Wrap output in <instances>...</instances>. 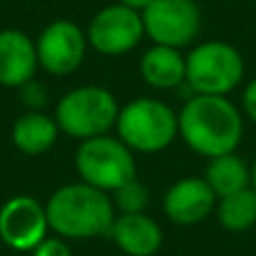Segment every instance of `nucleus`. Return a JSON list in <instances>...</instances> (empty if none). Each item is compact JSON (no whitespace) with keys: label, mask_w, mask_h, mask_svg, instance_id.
Segmentation results:
<instances>
[{"label":"nucleus","mask_w":256,"mask_h":256,"mask_svg":"<svg viewBox=\"0 0 256 256\" xmlns=\"http://www.w3.org/2000/svg\"><path fill=\"white\" fill-rule=\"evenodd\" d=\"M178 137L207 160L234 153L245 137L243 110L230 97L191 94L178 112Z\"/></svg>","instance_id":"f257e3e1"},{"label":"nucleus","mask_w":256,"mask_h":256,"mask_svg":"<svg viewBox=\"0 0 256 256\" xmlns=\"http://www.w3.org/2000/svg\"><path fill=\"white\" fill-rule=\"evenodd\" d=\"M50 230L66 240H84L108 236L117 218L110 194L86 184L58 186L45 202Z\"/></svg>","instance_id":"f03ea898"},{"label":"nucleus","mask_w":256,"mask_h":256,"mask_svg":"<svg viewBox=\"0 0 256 256\" xmlns=\"http://www.w3.org/2000/svg\"><path fill=\"white\" fill-rule=\"evenodd\" d=\"M115 130L132 153H162L178 137V112L155 97H137L120 108Z\"/></svg>","instance_id":"7ed1b4c3"},{"label":"nucleus","mask_w":256,"mask_h":256,"mask_svg":"<svg viewBox=\"0 0 256 256\" xmlns=\"http://www.w3.org/2000/svg\"><path fill=\"white\" fill-rule=\"evenodd\" d=\"M245 79V58L225 40H202L186 54L184 86L191 94L230 97Z\"/></svg>","instance_id":"20e7f679"},{"label":"nucleus","mask_w":256,"mask_h":256,"mask_svg":"<svg viewBox=\"0 0 256 256\" xmlns=\"http://www.w3.org/2000/svg\"><path fill=\"white\" fill-rule=\"evenodd\" d=\"M120 102L104 86H79L56 102L54 120L58 130L74 140L108 135L120 117Z\"/></svg>","instance_id":"39448f33"},{"label":"nucleus","mask_w":256,"mask_h":256,"mask_svg":"<svg viewBox=\"0 0 256 256\" xmlns=\"http://www.w3.org/2000/svg\"><path fill=\"white\" fill-rule=\"evenodd\" d=\"M74 164L81 182L112 194L126 182L137 178L135 153L112 135H99L84 140L76 148Z\"/></svg>","instance_id":"423d86ee"},{"label":"nucleus","mask_w":256,"mask_h":256,"mask_svg":"<svg viewBox=\"0 0 256 256\" xmlns=\"http://www.w3.org/2000/svg\"><path fill=\"white\" fill-rule=\"evenodd\" d=\"M142 20L153 45L182 50L198 38L202 12L196 0H153L142 12Z\"/></svg>","instance_id":"0eeeda50"},{"label":"nucleus","mask_w":256,"mask_h":256,"mask_svg":"<svg viewBox=\"0 0 256 256\" xmlns=\"http://www.w3.org/2000/svg\"><path fill=\"white\" fill-rule=\"evenodd\" d=\"M88 45L104 56H124L146 36L142 14L124 4H106L88 25Z\"/></svg>","instance_id":"6e6552de"},{"label":"nucleus","mask_w":256,"mask_h":256,"mask_svg":"<svg viewBox=\"0 0 256 256\" xmlns=\"http://www.w3.org/2000/svg\"><path fill=\"white\" fill-rule=\"evenodd\" d=\"M88 36L76 22L58 18L52 20L36 38L38 68L52 76H68L84 63Z\"/></svg>","instance_id":"1a4fd4ad"},{"label":"nucleus","mask_w":256,"mask_h":256,"mask_svg":"<svg viewBox=\"0 0 256 256\" xmlns=\"http://www.w3.org/2000/svg\"><path fill=\"white\" fill-rule=\"evenodd\" d=\"M45 204L32 196H12L0 207V243L16 252H32L48 236Z\"/></svg>","instance_id":"9d476101"},{"label":"nucleus","mask_w":256,"mask_h":256,"mask_svg":"<svg viewBox=\"0 0 256 256\" xmlns=\"http://www.w3.org/2000/svg\"><path fill=\"white\" fill-rule=\"evenodd\" d=\"M218 196L209 182L200 176H189L176 180L162 198V212L171 222L182 227L200 225L204 218L216 212Z\"/></svg>","instance_id":"9b49d317"},{"label":"nucleus","mask_w":256,"mask_h":256,"mask_svg":"<svg viewBox=\"0 0 256 256\" xmlns=\"http://www.w3.org/2000/svg\"><path fill=\"white\" fill-rule=\"evenodd\" d=\"M38 70L36 40L20 30L0 32V86L20 88L34 79Z\"/></svg>","instance_id":"f8f14e48"},{"label":"nucleus","mask_w":256,"mask_h":256,"mask_svg":"<svg viewBox=\"0 0 256 256\" xmlns=\"http://www.w3.org/2000/svg\"><path fill=\"white\" fill-rule=\"evenodd\" d=\"M108 238L128 256H155L164 243L162 227L146 212L117 214Z\"/></svg>","instance_id":"ddd939ff"},{"label":"nucleus","mask_w":256,"mask_h":256,"mask_svg":"<svg viewBox=\"0 0 256 256\" xmlns=\"http://www.w3.org/2000/svg\"><path fill=\"white\" fill-rule=\"evenodd\" d=\"M140 74L155 90H173L186 79V56L168 45H153L140 58Z\"/></svg>","instance_id":"4468645a"},{"label":"nucleus","mask_w":256,"mask_h":256,"mask_svg":"<svg viewBox=\"0 0 256 256\" xmlns=\"http://www.w3.org/2000/svg\"><path fill=\"white\" fill-rule=\"evenodd\" d=\"M58 124L43 110H27L12 126V142L25 155H43L56 144Z\"/></svg>","instance_id":"2eb2a0df"},{"label":"nucleus","mask_w":256,"mask_h":256,"mask_svg":"<svg viewBox=\"0 0 256 256\" xmlns=\"http://www.w3.org/2000/svg\"><path fill=\"white\" fill-rule=\"evenodd\" d=\"M202 178L209 182L218 198H225V196L252 186V164H248V160L234 150V153H225L209 160Z\"/></svg>","instance_id":"dca6fc26"},{"label":"nucleus","mask_w":256,"mask_h":256,"mask_svg":"<svg viewBox=\"0 0 256 256\" xmlns=\"http://www.w3.org/2000/svg\"><path fill=\"white\" fill-rule=\"evenodd\" d=\"M216 220L222 230L240 234L256 225V191L252 186L240 189L232 196L218 198Z\"/></svg>","instance_id":"f3484780"},{"label":"nucleus","mask_w":256,"mask_h":256,"mask_svg":"<svg viewBox=\"0 0 256 256\" xmlns=\"http://www.w3.org/2000/svg\"><path fill=\"white\" fill-rule=\"evenodd\" d=\"M110 198L120 214H142L148 207V189L140 178H135V180L126 182L124 186H120L117 191H112Z\"/></svg>","instance_id":"a211bd4d"},{"label":"nucleus","mask_w":256,"mask_h":256,"mask_svg":"<svg viewBox=\"0 0 256 256\" xmlns=\"http://www.w3.org/2000/svg\"><path fill=\"white\" fill-rule=\"evenodd\" d=\"M18 94H20V102L27 110H45L50 104V90L43 81H27L25 86L18 88Z\"/></svg>","instance_id":"6ab92c4d"},{"label":"nucleus","mask_w":256,"mask_h":256,"mask_svg":"<svg viewBox=\"0 0 256 256\" xmlns=\"http://www.w3.org/2000/svg\"><path fill=\"white\" fill-rule=\"evenodd\" d=\"M32 256H72V250H70V245H68L66 238L48 234L34 250H32Z\"/></svg>","instance_id":"aec40b11"},{"label":"nucleus","mask_w":256,"mask_h":256,"mask_svg":"<svg viewBox=\"0 0 256 256\" xmlns=\"http://www.w3.org/2000/svg\"><path fill=\"white\" fill-rule=\"evenodd\" d=\"M240 106H243V115L256 124V76L245 84L243 97H240Z\"/></svg>","instance_id":"412c9836"},{"label":"nucleus","mask_w":256,"mask_h":256,"mask_svg":"<svg viewBox=\"0 0 256 256\" xmlns=\"http://www.w3.org/2000/svg\"><path fill=\"white\" fill-rule=\"evenodd\" d=\"M120 4H124V7H128V9H135V12H144L146 7H148L153 0H117Z\"/></svg>","instance_id":"4be33fe9"},{"label":"nucleus","mask_w":256,"mask_h":256,"mask_svg":"<svg viewBox=\"0 0 256 256\" xmlns=\"http://www.w3.org/2000/svg\"><path fill=\"white\" fill-rule=\"evenodd\" d=\"M252 189L256 191V158H254V162H252Z\"/></svg>","instance_id":"5701e85b"}]
</instances>
